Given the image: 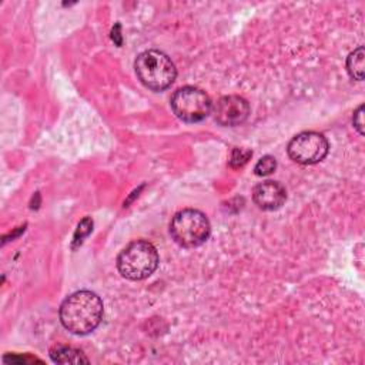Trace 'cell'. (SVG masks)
<instances>
[{"label":"cell","instance_id":"6da1fadb","mask_svg":"<svg viewBox=\"0 0 365 365\" xmlns=\"http://www.w3.org/2000/svg\"><path fill=\"white\" fill-rule=\"evenodd\" d=\"M103 301L96 292L81 289L70 294L60 305L63 327L76 335L93 332L103 319Z\"/></svg>","mask_w":365,"mask_h":365},{"label":"cell","instance_id":"7a4b0ae2","mask_svg":"<svg viewBox=\"0 0 365 365\" xmlns=\"http://www.w3.org/2000/svg\"><path fill=\"white\" fill-rule=\"evenodd\" d=\"M134 68L141 84L153 91L168 88L177 77L174 63L160 50H145L140 53L134 61Z\"/></svg>","mask_w":365,"mask_h":365},{"label":"cell","instance_id":"3957f363","mask_svg":"<svg viewBox=\"0 0 365 365\" xmlns=\"http://www.w3.org/2000/svg\"><path fill=\"white\" fill-rule=\"evenodd\" d=\"M158 252L145 240L130 242L117 257L118 272L130 281H141L150 277L158 267Z\"/></svg>","mask_w":365,"mask_h":365},{"label":"cell","instance_id":"277c9868","mask_svg":"<svg viewBox=\"0 0 365 365\" xmlns=\"http://www.w3.org/2000/svg\"><path fill=\"white\" fill-rule=\"evenodd\" d=\"M211 232L207 215L194 208L178 211L170 222V234L173 240L184 247L194 248L204 244Z\"/></svg>","mask_w":365,"mask_h":365},{"label":"cell","instance_id":"5b68a950","mask_svg":"<svg viewBox=\"0 0 365 365\" xmlns=\"http://www.w3.org/2000/svg\"><path fill=\"white\" fill-rule=\"evenodd\" d=\"M170 104L173 113L185 123H198L204 120L212 108L208 94L192 86H185L175 90Z\"/></svg>","mask_w":365,"mask_h":365},{"label":"cell","instance_id":"8992f818","mask_svg":"<svg viewBox=\"0 0 365 365\" xmlns=\"http://www.w3.org/2000/svg\"><path fill=\"white\" fill-rule=\"evenodd\" d=\"M329 150L328 140L317 131H304L292 137L287 151L292 161L304 165L322 161Z\"/></svg>","mask_w":365,"mask_h":365},{"label":"cell","instance_id":"52a82bcc","mask_svg":"<svg viewBox=\"0 0 365 365\" xmlns=\"http://www.w3.org/2000/svg\"><path fill=\"white\" fill-rule=\"evenodd\" d=\"M214 118L220 125L235 127L242 124L250 115V104L244 97L231 94L221 97L214 106Z\"/></svg>","mask_w":365,"mask_h":365},{"label":"cell","instance_id":"ba28073f","mask_svg":"<svg viewBox=\"0 0 365 365\" xmlns=\"http://www.w3.org/2000/svg\"><path fill=\"white\" fill-rule=\"evenodd\" d=\"M252 200L261 210L275 211L284 205L287 191L281 182L267 180L254 187Z\"/></svg>","mask_w":365,"mask_h":365},{"label":"cell","instance_id":"9c48e42d","mask_svg":"<svg viewBox=\"0 0 365 365\" xmlns=\"http://www.w3.org/2000/svg\"><path fill=\"white\" fill-rule=\"evenodd\" d=\"M50 356L56 364H88V358L76 348L71 346H56L50 351Z\"/></svg>","mask_w":365,"mask_h":365},{"label":"cell","instance_id":"30bf717a","mask_svg":"<svg viewBox=\"0 0 365 365\" xmlns=\"http://www.w3.org/2000/svg\"><path fill=\"white\" fill-rule=\"evenodd\" d=\"M364 47L359 46L356 47L349 56L346 57V71L354 80L362 81L364 80Z\"/></svg>","mask_w":365,"mask_h":365},{"label":"cell","instance_id":"8fae6325","mask_svg":"<svg viewBox=\"0 0 365 365\" xmlns=\"http://www.w3.org/2000/svg\"><path fill=\"white\" fill-rule=\"evenodd\" d=\"M277 168V160L272 155H264L262 158L258 160V163L254 167V173L258 177H264V175H269L275 171Z\"/></svg>","mask_w":365,"mask_h":365},{"label":"cell","instance_id":"7c38bea8","mask_svg":"<svg viewBox=\"0 0 365 365\" xmlns=\"http://www.w3.org/2000/svg\"><path fill=\"white\" fill-rule=\"evenodd\" d=\"M252 155V151L248 148H240L235 147L231 153V158H230V165L232 168H241L242 165L247 164V161L250 160V157Z\"/></svg>","mask_w":365,"mask_h":365},{"label":"cell","instance_id":"4fadbf2b","mask_svg":"<svg viewBox=\"0 0 365 365\" xmlns=\"http://www.w3.org/2000/svg\"><path fill=\"white\" fill-rule=\"evenodd\" d=\"M91 227H93V221H91L88 217H87V218H84V220L78 224V228H77L76 235H74V245L81 244L83 238H84V237H87V235L90 234Z\"/></svg>","mask_w":365,"mask_h":365},{"label":"cell","instance_id":"5bb4252c","mask_svg":"<svg viewBox=\"0 0 365 365\" xmlns=\"http://www.w3.org/2000/svg\"><path fill=\"white\" fill-rule=\"evenodd\" d=\"M352 124H354V128L359 133V135H364V134H365V131H364V104H361V106L354 111Z\"/></svg>","mask_w":365,"mask_h":365}]
</instances>
